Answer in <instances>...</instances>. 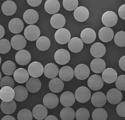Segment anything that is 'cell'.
<instances>
[{
  "label": "cell",
  "instance_id": "cell-46",
  "mask_svg": "<svg viewBox=\"0 0 125 120\" xmlns=\"http://www.w3.org/2000/svg\"><path fill=\"white\" fill-rule=\"evenodd\" d=\"M115 86L120 91L125 90V75H121L117 77L115 81Z\"/></svg>",
  "mask_w": 125,
  "mask_h": 120
},
{
  "label": "cell",
  "instance_id": "cell-33",
  "mask_svg": "<svg viewBox=\"0 0 125 120\" xmlns=\"http://www.w3.org/2000/svg\"><path fill=\"white\" fill-rule=\"evenodd\" d=\"M15 92V100L18 102L25 101L28 96V92L27 89L22 86H17L13 89Z\"/></svg>",
  "mask_w": 125,
  "mask_h": 120
},
{
  "label": "cell",
  "instance_id": "cell-44",
  "mask_svg": "<svg viewBox=\"0 0 125 120\" xmlns=\"http://www.w3.org/2000/svg\"><path fill=\"white\" fill-rule=\"evenodd\" d=\"M11 49L10 42L6 39H0V53L6 54L9 52Z\"/></svg>",
  "mask_w": 125,
  "mask_h": 120
},
{
  "label": "cell",
  "instance_id": "cell-3",
  "mask_svg": "<svg viewBox=\"0 0 125 120\" xmlns=\"http://www.w3.org/2000/svg\"><path fill=\"white\" fill-rule=\"evenodd\" d=\"M102 22L104 26L107 27H112L115 26L118 22L117 14L113 11H107L102 17Z\"/></svg>",
  "mask_w": 125,
  "mask_h": 120
},
{
  "label": "cell",
  "instance_id": "cell-14",
  "mask_svg": "<svg viewBox=\"0 0 125 120\" xmlns=\"http://www.w3.org/2000/svg\"><path fill=\"white\" fill-rule=\"evenodd\" d=\"M9 29L11 33L15 34L21 33L24 28V24L20 18H14L10 21Z\"/></svg>",
  "mask_w": 125,
  "mask_h": 120
},
{
  "label": "cell",
  "instance_id": "cell-40",
  "mask_svg": "<svg viewBox=\"0 0 125 120\" xmlns=\"http://www.w3.org/2000/svg\"><path fill=\"white\" fill-rule=\"evenodd\" d=\"M75 117L77 120H88L90 118V112L86 108H81L77 110Z\"/></svg>",
  "mask_w": 125,
  "mask_h": 120
},
{
  "label": "cell",
  "instance_id": "cell-2",
  "mask_svg": "<svg viewBox=\"0 0 125 120\" xmlns=\"http://www.w3.org/2000/svg\"><path fill=\"white\" fill-rule=\"evenodd\" d=\"M40 30L37 26L30 25L27 26L24 30V37L29 41H34L40 37Z\"/></svg>",
  "mask_w": 125,
  "mask_h": 120
},
{
  "label": "cell",
  "instance_id": "cell-13",
  "mask_svg": "<svg viewBox=\"0 0 125 120\" xmlns=\"http://www.w3.org/2000/svg\"><path fill=\"white\" fill-rule=\"evenodd\" d=\"M11 46L16 50H23L27 44V40L26 38L21 34H16L11 38L10 41Z\"/></svg>",
  "mask_w": 125,
  "mask_h": 120
},
{
  "label": "cell",
  "instance_id": "cell-55",
  "mask_svg": "<svg viewBox=\"0 0 125 120\" xmlns=\"http://www.w3.org/2000/svg\"><path fill=\"white\" fill-rule=\"evenodd\" d=\"M1 62H2V59H1V57L0 56V64L1 63Z\"/></svg>",
  "mask_w": 125,
  "mask_h": 120
},
{
  "label": "cell",
  "instance_id": "cell-34",
  "mask_svg": "<svg viewBox=\"0 0 125 120\" xmlns=\"http://www.w3.org/2000/svg\"><path fill=\"white\" fill-rule=\"evenodd\" d=\"M50 90L54 93H59L64 88V83L59 78H54L50 81L49 84Z\"/></svg>",
  "mask_w": 125,
  "mask_h": 120
},
{
  "label": "cell",
  "instance_id": "cell-15",
  "mask_svg": "<svg viewBox=\"0 0 125 120\" xmlns=\"http://www.w3.org/2000/svg\"><path fill=\"white\" fill-rule=\"evenodd\" d=\"M73 16L76 20L79 22H84L89 17V11L84 6L77 7L74 10Z\"/></svg>",
  "mask_w": 125,
  "mask_h": 120
},
{
  "label": "cell",
  "instance_id": "cell-12",
  "mask_svg": "<svg viewBox=\"0 0 125 120\" xmlns=\"http://www.w3.org/2000/svg\"><path fill=\"white\" fill-rule=\"evenodd\" d=\"M96 34L95 31L92 28H87L82 31L80 34V39L86 44H90L95 41Z\"/></svg>",
  "mask_w": 125,
  "mask_h": 120
},
{
  "label": "cell",
  "instance_id": "cell-29",
  "mask_svg": "<svg viewBox=\"0 0 125 120\" xmlns=\"http://www.w3.org/2000/svg\"><path fill=\"white\" fill-rule=\"evenodd\" d=\"M59 69L57 66L54 63H50L47 64L44 67V74L47 78L53 79L56 78L58 74Z\"/></svg>",
  "mask_w": 125,
  "mask_h": 120
},
{
  "label": "cell",
  "instance_id": "cell-30",
  "mask_svg": "<svg viewBox=\"0 0 125 120\" xmlns=\"http://www.w3.org/2000/svg\"><path fill=\"white\" fill-rule=\"evenodd\" d=\"M1 10L6 16H11L16 12L17 5L13 1H6L2 4Z\"/></svg>",
  "mask_w": 125,
  "mask_h": 120
},
{
  "label": "cell",
  "instance_id": "cell-19",
  "mask_svg": "<svg viewBox=\"0 0 125 120\" xmlns=\"http://www.w3.org/2000/svg\"><path fill=\"white\" fill-rule=\"evenodd\" d=\"M101 77L103 82L107 84H112L115 82L117 78V73L114 69L107 68L102 72Z\"/></svg>",
  "mask_w": 125,
  "mask_h": 120
},
{
  "label": "cell",
  "instance_id": "cell-18",
  "mask_svg": "<svg viewBox=\"0 0 125 120\" xmlns=\"http://www.w3.org/2000/svg\"><path fill=\"white\" fill-rule=\"evenodd\" d=\"M23 20L29 25H33L38 22L39 14L37 11L33 9H28L25 11L23 15Z\"/></svg>",
  "mask_w": 125,
  "mask_h": 120
},
{
  "label": "cell",
  "instance_id": "cell-28",
  "mask_svg": "<svg viewBox=\"0 0 125 120\" xmlns=\"http://www.w3.org/2000/svg\"><path fill=\"white\" fill-rule=\"evenodd\" d=\"M15 97V92L13 89L10 87H4L0 90V99L3 102L12 101Z\"/></svg>",
  "mask_w": 125,
  "mask_h": 120
},
{
  "label": "cell",
  "instance_id": "cell-52",
  "mask_svg": "<svg viewBox=\"0 0 125 120\" xmlns=\"http://www.w3.org/2000/svg\"><path fill=\"white\" fill-rule=\"evenodd\" d=\"M1 120H16V119H15V118L13 117V116L8 115L4 116L3 118H2Z\"/></svg>",
  "mask_w": 125,
  "mask_h": 120
},
{
  "label": "cell",
  "instance_id": "cell-31",
  "mask_svg": "<svg viewBox=\"0 0 125 120\" xmlns=\"http://www.w3.org/2000/svg\"><path fill=\"white\" fill-rule=\"evenodd\" d=\"M68 48L70 51L73 53L80 52L83 48V42L80 38L73 37L69 40L68 44Z\"/></svg>",
  "mask_w": 125,
  "mask_h": 120
},
{
  "label": "cell",
  "instance_id": "cell-11",
  "mask_svg": "<svg viewBox=\"0 0 125 120\" xmlns=\"http://www.w3.org/2000/svg\"><path fill=\"white\" fill-rule=\"evenodd\" d=\"M31 60V56L29 51L26 50L18 51L15 55V60L20 65L24 66L29 63Z\"/></svg>",
  "mask_w": 125,
  "mask_h": 120
},
{
  "label": "cell",
  "instance_id": "cell-49",
  "mask_svg": "<svg viewBox=\"0 0 125 120\" xmlns=\"http://www.w3.org/2000/svg\"><path fill=\"white\" fill-rule=\"evenodd\" d=\"M42 2V0H34V1H32V0H27V3L28 4L32 7H37L40 5L41 3Z\"/></svg>",
  "mask_w": 125,
  "mask_h": 120
},
{
  "label": "cell",
  "instance_id": "cell-16",
  "mask_svg": "<svg viewBox=\"0 0 125 120\" xmlns=\"http://www.w3.org/2000/svg\"><path fill=\"white\" fill-rule=\"evenodd\" d=\"M91 55L96 59H100L103 57L106 53V48L101 42H96L92 45L90 48Z\"/></svg>",
  "mask_w": 125,
  "mask_h": 120
},
{
  "label": "cell",
  "instance_id": "cell-10",
  "mask_svg": "<svg viewBox=\"0 0 125 120\" xmlns=\"http://www.w3.org/2000/svg\"><path fill=\"white\" fill-rule=\"evenodd\" d=\"M44 106L50 109H53L56 108L59 103L58 97L53 93H48L44 96L43 99Z\"/></svg>",
  "mask_w": 125,
  "mask_h": 120
},
{
  "label": "cell",
  "instance_id": "cell-9",
  "mask_svg": "<svg viewBox=\"0 0 125 120\" xmlns=\"http://www.w3.org/2000/svg\"><path fill=\"white\" fill-rule=\"evenodd\" d=\"M44 67L39 62H33L29 64L28 67V72L33 78H38L43 73Z\"/></svg>",
  "mask_w": 125,
  "mask_h": 120
},
{
  "label": "cell",
  "instance_id": "cell-7",
  "mask_svg": "<svg viewBox=\"0 0 125 120\" xmlns=\"http://www.w3.org/2000/svg\"><path fill=\"white\" fill-rule=\"evenodd\" d=\"M74 75L76 78L81 80H85L89 76L90 71L89 67L84 64H80L76 66L73 71Z\"/></svg>",
  "mask_w": 125,
  "mask_h": 120
},
{
  "label": "cell",
  "instance_id": "cell-6",
  "mask_svg": "<svg viewBox=\"0 0 125 120\" xmlns=\"http://www.w3.org/2000/svg\"><path fill=\"white\" fill-rule=\"evenodd\" d=\"M87 84L90 89L93 91H97L102 88L104 82L101 76L95 74L89 77Z\"/></svg>",
  "mask_w": 125,
  "mask_h": 120
},
{
  "label": "cell",
  "instance_id": "cell-51",
  "mask_svg": "<svg viewBox=\"0 0 125 120\" xmlns=\"http://www.w3.org/2000/svg\"><path fill=\"white\" fill-rule=\"evenodd\" d=\"M4 34L5 29L1 25H0V39H1L4 37Z\"/></svg>",
  "mask_w": 125,
  "mask_h": 120
},
{
  "label": "cell",
  "instance_id": "cell-22",
  "mask_svg": "<svg viewBox=\"0 0 125 120\" xmlns=\"http://www.w3.org/2000/svg\"><path fill=\"white\" fill-rule=\"evenodd\" d=\"M75 100L74 94L70 91H65L62 93L60 97V102L62 105L65 107H70L73 106L75 102Z\"/></svg>",
  "mask_w": 125,
  "mask_h": 120
},
{
  "label": "cell",
  "instance_id": "cell-32",
  "mask_svg": "<svg viewBox=\"0 0 125 120\" xmlns=\"http://www.w3.org/2000/svg\"><path fill=\"white\" fill-rule=\"evenodd\" d=\"M90 67L93 72L96 74H100L102 73L106 68L105 62L101 59H93L90 63Z\"/></svg>",
  "mask_w": 125,
  "mask_h": 120
},
{
  "label": "cell",
  "instance_id": "cell-35",
  "mask_svg": "<svg viewBox=\"0 0 125 120\" xmlns=\"http://www.w3.org/2000/svg\"><path fill=\"white\" fill-rule=\"evenodd\" d=\"M16 103L14 100L10 102L2 101L1 104V109L4 113L6 114H11L13 113L16 110Z\"/></svg>",
  "mask_w": 125,
  "mask_h": 120
},
{
  "label": "cell",
  "instance_id": "cell-45",
  "mask_svg": "<svg viewBox=\"0 0 125 120\" xmlns=\"http://www.w3.org/2000/svg\"><path fill=\"white\" fill-rule=\"evenodd\" d=\"M15 86V81L14 79L9 76H6L3 77L0 81V86L1 88L4 87H10L14 88Z\"/></svg>",
  "mask_w": 125,
  "mask_h": 120
},
{
  "label": "cell",
  "instance_id": "cell-25",
  "mask_svg": "<svg viewBox=\"0 0 125 120\" xmlns=\"http://www.w3.org/2000/svg\"><path fill=\"white\" fill-rule=\"evenodd\" d=\"M60 78L62 81L69 82L71 80L74 76L73 69L69 66H65L62 67L58 72Z\"/></svg>",
  "mask_w": 125,
  "mask_h": 120
},
{
  "label": "cell",
  "instance_id": "cell-27",
  "mask_svg": "<svg viewBox=\"0 0 125 120\" xmlns=\"http://www.w3.org/2000/svg\"><path fill=\"white\" fill-rule=\"evenodd\" d=\"M50 24L55 29L62 28L66 24V19L62 14L57 13L51 18Z\"/></svg>",
  "mask_w": 125,
  "mask_h": 120
},
{
  "label": "cell",
  "instance_id": "cell-50",
  "mask_svg": "<svg viewBox=\"0 0 125 120\" xmlns=\"http://www.w3.org/2000/svg\"><path fill=\"white\" fill-rule=\"evenodd\" d=\"M119 66L123 71H125V56L124 55L119 61Z\"/></svg>",
  "mask_w": 125,
  "mask_h": 120
},
{
  "label": "cell",
  "instance_id": "cell-54",
  "mask_svg": "<svg viewBox=\"0 0 125 120\" xmlns=\"http://www.w3.org/2000/svg\"><path fill=\"white\" fill-rule=\"evenodd\" d=\"M1 79H2V74H1V72H0V81H1Z\"/></svg>",
  "mask_w": 125,
  "mask_h": 120
},
{
  "label": "cell",
  "instance_id": "cell-47",
  "mask_svg": "<svg viewBox=\"0 0 125 120\" xmlns=\"http://www.w3.org/2000/svg\"><path fill=\"white\" fill-rule=\"evenodd\" d=\"M117 113L120 117L125 118V102L123 101L119 103L116 107Z\"/></svg>",
  "mask_w": 125,
  "mask_h": 120
},
{
  "label": "cell",
  "instance_id": "cell-43",
  "mask_svg": "<svg viewBox=\"0 0 125 120\" xmlns=\"http://www.w3.org/2000/svg\"><path fill=\"white\" fill-rule=\"evenodd\" d=\"M62 5L66 10L73 11L78 7V0H64L62 1Z\"/></svg>",
  "mask_w": 125,
  "mask_h": 120
},
{
  "label": "cell",
  "instance_id": "cell-24",
  "mask_svg": "<svg viewBox=\"0 0 125 120\" xmlns=\"http://www.w3.org/2000/svg\"><path fill=\"white\" fill-rule=\"evenodd\" d=\"M60 8V3L57 0H48L44 4V9L49 14H57Z\"/></svg>",
  "mask_w": 125,
  "mask_h": 120
},
{
  "label": "cell",
  "instance_id": "cell-5",
  "mask_svg": "<svg viewBox=\"0 0 125 120\" xmlns=\"http://www.w3.org/2000/svg\"><path fill=\"white\" fill-rule=\"evenodd\" d=\"M70 59V55L67 50L60 49L54 54V60L60 65H65L68 63Z\"/></svg>",
  "mask_w": 125,
  "mask_h": 120
},
{
  "label": "cell",
  "instance_id": "cell-26",
  "mask_svg": "<svg viewBox=\"0 0 125 120\" xmlns=\"http://www.w3.org/2000/svg\"><path fill=\"white\" fill-rule=\"evenodd\" d=\"M29 75L26 69L19 68L17 69L14 73V79L19 84H23L28 80Z\"/></svg>",
  "mask_w": 125,
  "mask_h": 120
},
{
  "label": "cell",
  "instance_id": "cell-56",
  "mask_svg": "<svg viewBox=\"0 0 125 120\" xmlns=\"http://www.w3.org/2000/svg\"></svg>",
  "mask_w": 125,
  "mask_h": 120
},
{
  "label": "cell",
  "instance_id": "cell-53",
  "mask_svg": "<svg viewBox=\"0 0 125 120\" xmlns=\"http://www.w3.org/2000/svg\"><path fill=\"white\" fill-rule=\"evenodd\" d=\"M44 120H58L57 118L54 115H49L48 117H46Z\"/></svg>",
  "mask_w": 125,
  "mask_h": 120
},
{
  "label": "cell",
  "instance_id": "cell-41",
  "mask_svg": "<svg viewBox=\"0 0 125 120\" xmlns=\"http://www.w3.org/2000/svg\"><path fill=\"white\" fill-rule=\"evenodd\" d=\"M114 42L119 47H124L125 46V32L124 31H120L115 34Z\"/></svg>",
  "mask_w": 125,
  "mask_h": 120
},
{
  "label": "cell",
  "instance_id": "cell-39",
  "mask_svg": "<svg viewBox=\"0 0 125 120\" xmlns=\"http://www.w3.org/2000/svg\"><path fill=\"white\" fill-rule=\"evenodd\" d=\"M92 117L93 120H106L107 113L103 108H99L93 111Z\"/></svg>",
  "mask_w": 125,
  "mask_h": 120
},
{
  "label": "cell",
  "instance_id": "cell-23",
  "mask_svg": "<svg viewBox=\"0 0 125 120\" xmlns=\"http://www.w3.org/2000/svg\"><path fill=\"white\" fill-rule=\"evenodd\" d=\"M32 114L33 117L36 119L38 120H42L47 117L48 111L44 105L38 104L33 108Z\"/></svg>",
  "mask_w": 125,
  "mask_h": 120
},
{
  "label": "cell",
  "instance_id": "cell-21",
  "mask_svg": "<svg viewBox=\"0 0 125 120\" xmlns=\"http://www.w3.org/2000/svg\"><path fill=\"white\" fill-rule=\"evenodd\" d=\"M99 38L100 39L104 42H110L114 36V33L112 29L107 27H104L101 28L99 30Z\"/></svg>",
  "mask_w": 125,
  "mask_h": 120
},
{
  "label": "cell",
  "instance_id": "cell-4",
  "mask_svg": "<svg viewBox=\"0 0 125 120\" xmlns=\"http://www.w3.org/2000/svg\"><path fill=\"white\" fill-rule=\"evenodd\" d=\"M54 38L58 44H65L68 43L70 40L71 34L68 29L62 28L56 31L55 33Z\"/></svg>",
  "mask_w": 125,
  "mask_h": 120
},
{
  "label": "cell",
  "instance_id": "cell-8",
  "mask_svg": "<svg viewBox=\"0 0 125 120\" xmlns=\"http://www.w3.org/2000/svg\"><path fill=\"white\" fill-rule=\"evenodd\" d=\"M106 97L109 103L112 104H116L122 101L123 94L121 91L118 89L112 88L108 91Z\"/></svg>",
  "mask_w": 125,
  "mask_h": 120
},
{
  "label": "cell",
  "instance_id": "cell-20",
  "mask_svg": "<svg viewBox=\"0 0 125 120\" xmlns=\"http://www.w3.org/2000/svg\"><path fill=\"white\" fill-rule=\"evenodd\" d=\"M41 82L38 78L31 77L27 81L26 88L31 93H36L40 90L41 88Z\"/></svg>",
  "mask_w": 125,
  "mask_h": 120
},
{
  "label": "cell",
  "instance_id": "cell-48",
  "mask_svg": "<svg viewBox=\"0 0 125 120\" xmlns=\"http://www.w3.org/2000/svg\"><path fill=\"white\" fill-rule=\"evenodd\" d=\"M118 15L119 17L123 20L125 19V4L121 6L118 9Z\"/></svg>",
  "mask_w": 125,
  "mask_h": 120
},
{
  "label": "cell",
  "instance_id": "cell-37",
  "mask_svg": "<svg viewBox=\"0 0 125 120\" xmlns=\"http://www.w3.org/2000/svg\"><path fill=\"white\" fill-rule=\"evenodd\" d=\"M16 70V65L11 61H7L2 64V71L5 75L10 76Z\"/></svg>",
  "mask_w": 125,
  "mask_h": 120
},
{
  "label": "cell",
  "instance_id": "cell-42",
  "mask_svg": "<svg viewBox=\"0 0 125 120\" xmlns=\"http://www.w3.org/2000/svg\"><path fill=\"white\" fill-rule=\"evenodd\" d=\"M33 115L30 110L23 109L18 112L17 114L18 120H32Z\"/></svg>",
  "mask_w": 125,
  "mask_h": 120
},
{
  "label": "cell",
  "instance_id": "cell-38",
  "mask_svg": "<svg viewBox=\"0 0 125 120\" xmlns=\"http://www.w3.org/2000/svg\"><path fill=\"white\" fill-rule=\"evenodd\" d=\"M62 120H73L75 118V112L70 107H65L60 112Z\"/></svg>",
  "mask_w": 125,
  "mask_h": 120
},
{
  "label": "cell",
  "instance_id": "cell-17",
  "mask_svg": "<svg viewBox=\"0 0 125 120\" xmlns=\"http://www.w3.org/2000/svg\"><path fill=\"white\" fill-rule=\"evenodd\" d=\"M91 103L93 105L97 108L104 106L106 103V96L102 92L98 91L93 94L91 97Z\"/></svg>",
  "mask_w": 125,
  "mask_h": 120
},
{
  "label": "cell",
  "instance_id": "cell-1",
  "mask_svg": "<svg viewBox=\"0 0 125 120\" xmlns=\"http://www.w3.org/2000/svg\"><path fill=\"white\" fill-rule=\"evenodd\" d=\"M75 99L80 103L88 102L91 97V93L89 89L85 86L78 88L75 94Z\"/></svg>",
  "mask_w": 125,
  "mask_h": 120
},
{
  "label": "cell",
  "instance_id": "cell-36",
  "mask_svg": "<svg viewBox=\"0 0 125 120\" xmlns=\"http://www.w3.org/2000/svg\"><path fill=\"white\" fill-rule=\"evenodd\" d=\"M51 46V41L49 39L45 36L39 37L36 41V46L40 51H45L48 50Z\"/></svg>",
  "mask_w": 125,
  "mask_h": 120
}]
</instances>
